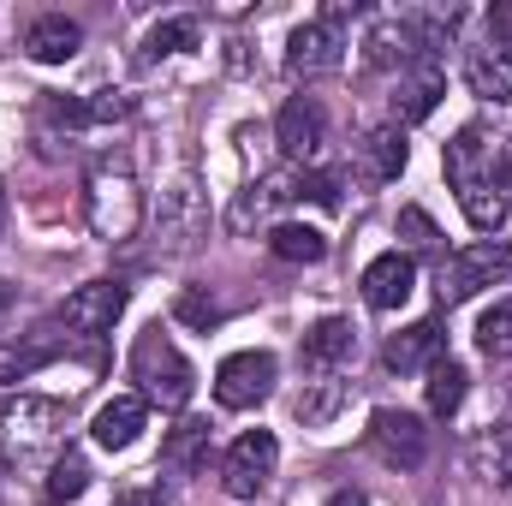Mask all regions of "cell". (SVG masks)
<instances>
[{
	"label": "cell",
	"mask_w": 512,
	"mask_h": 506,
	"mask_svg": "<svg viewBox=\"0 0 512 506\" xmlns=\"http://www.w3.org/2000/svg\"><path fill=\"white\" fill-rule=\"evenodd\" d=\"M84 489H90V459L78 447H60L54 453V471H48V501L66 506V501H78Z\"/></svg>",
	"instance_id": "29"
},
{
	"label": "cell",
	"mask_w": 512,
	"mask_h": 506,
	"mask_svg": "<svg viewBox=\"0 0 512 506\" xmlns=\"http://www.w3.org/2000/svg\"><path fill=\"white\" fill-rule=\"evenodd\" d=\"M161 465H167L173 477H203V471H209V423H203V417H185L179 429H167Z\"/></svg>",
	"instance_id": "22"
},
{
	"label": "cell",
	"mask_w": 512,
	"mask_h": 506,
	"mask_svg": "<svg viewBox=\"0 0 512 506\" xmlns=\"http://www.w3.org/2000/svg\"><path fill=\"white\" fill-rule=\"evenodd\" d=\"M441 167H447V185L459 197H471V191H507L512 149H507V137H495L489 126L471 120V126L453 131V143L441 149Z\"/></svg>",
	"instance_id": "3"
},
{
	"label": "cell",
	"mask_w": 512,
	"mask_h": 506,
	"mask_svg": "<svg viewBox=\"0 0 512 506\" xmlns=\"http://www.w3.org/2000/svg\"><path fill=\"white\" fill-rule=\"evenodd\" d=\"M78 48H84V24L66 18V12H42V18L24 30V54H30L36 66H66Z\"/></svg>",
	"instance_id": "18"
},
{
	"label": "cell",
	"mask_w": 512,
	"mask_h": 506,
	"mask_svg": "<svg viewBox=\"0 0 512 506\" xmlns=\"http://www.w3.org/2000/svg\"><path fill=\"white\" fill-rule=\"evenodd\" d=\"M60 435H66V405H60V399L18 393V399H6V405H0V453L30 459V453L60 447Z\"/></svg>",
	"instance_id": "5"
},
{
	"label": "cell",
	"mask_w": 512,
	"mask_h": 506,
	"mask_svg": "<svg viewBox=\"0 0 512 506\" xmlns=\"http://www.w3.org/2000/svg\"><path fill=\"white\" fill-rule=\"evenodd\" d=\"M417 286V262L405 251H382L370 268H364V304L370 310H399Z\"/></svg>",
	"instance_id": "19"
},
{
	"label": "cell",
	"mask_w": 512,
	"mask_h": 506,
	"mask_svg": "<svg viewBox=\"0 0 512 506\" xmlns=\"http://www.w3.org/2000/svg\"><path fill=\"white\" fill-rule=\"evenodd\" d=\"M465 84H471V96L507 108L512 102V36H495V42L471 48V60H465Z\"/></svg>",
	"instance_id": "16"
},
{
	"label": "cell",
	"mask_w": 512,
	"mask_h": 506,
	"mask_svg": "<svg viewBox=\"0 0 512 506\" xmlns=\"http://www.w3.org/2000/svg\"><path fill=\"white\" fill-rule=\"evenodd\" d=\"M12 304H18V292H12V286H0V316H6Z\"/></svg>",
	"instance_id": "36"
},
{
	"label": "cell",
	"mask_w": 512,
	"mask_h": 506,
	"mask_svg": "<svg viewBox=\"0 0 512 506\" xmlns=\"http://www.w3.org/2000/svg\"><path fill=\"white\" fill-rule=\"evenodd\" d=\"M143 423H149V405H143L137 393H114V399L96 411L90 435H96V447H108V453H126L131 441L143 435Z\"/></svg>",
	"instance_id": "20"
},
{
	"label": "cell",
	"mask_w": 512,
	"mask_h": 506,
	"mask_svg": "<svg viewBox=\"0 0 512 506\" xmlns=\"http://www.w3.org/2000/svg\"><path fill=\"white\" fill-rule=\"evenodd\" d=\"M465 459H471V471L483 477V483H512V429L507 423H495V429H483V435H471V447H465Z\"/></svg>",
	"instance_id": "23"
},
{
	"label": "cell",
	"mask_w": 512,
	"mask_h": 506,
	"mask_svg": "<svg viewBox=\"0 0 512 506\" xmlns=\"http://www.w3.org/2000/svg\"><path fill=\"white\" fill-rule=\"evenodd\" d=\"M304 197L322 203V209H334V203H340V179H334V173H304Z\"/></svg>",
	"instance_id": "33"
},
{
	"label": "cell",
	"mask_w": 512,
	"mask_h": 506,
	"mask_svg": "<svg viewBox=\"0 0 512 506\" xmlns=\"http://www.w3.org/2000/svg\"><path fill=\"white\" fill-rule=\"evenodd\" d=\"M477 346H483V358H512V298H501V304L483 310V322H477Z\"/></svg>",
	"instance_id": "30"
},
{
	"label": "cell",
	"mask_w": 512,
	"mask_h": 506,
	"mask_svg": "<svg viewBox=\"0 0 512 506\" xmlns=\"http://www.w3.org/2000/svg\"><path fill=\"white\" fill-rule=\"evenodd\" d=\"M340 54H346V36H340V18L328 12V18H310V24L292 30V42H286V72H292V78H322V72L340 66Z\"/></svg>",
	"instance_id": "11"
},
{
	"label": "cell",
	"mask_w": 512,
	"mask_h": 506,
	"mask_svg": "<svg viewBox=\"0 0 512 506\" xmlns=\"http://www.w3.org/2000/svg\"><path fill=\"white\" fill-rule=\"evenodd\" d=\"M274 143L286 161H316L322 143H328V114L316 108V96H292L280 114H274Z\"/></svg>",
	"instance_id": "13"
},
{
	"label": "cell",
	"mask_w": 512,
	"mask_h": 506,
	"mask_svg": "<svg viewBox=\"0 0 512 506\" xmlns=\"http://www.w3.org/2000/svg\"><path fill=\"white\" fill-rule=\"evenodd\" d=\"M131 381H137V399L143 405H161V411H185L191 393H197V376H191L185 352L161 328H143L137 334V346H131Z\"/></svg>",
	"instance_id": "2"
},
{
	"label": "cell",
	"mask_w": 512,
	"mask_h": 506,
	"mask_svg": "<svg viewBox=\"0 0 512 506\" xmlns=\"http://www.w3.org/2000/svg\"><path fill=\"white\" fill-rule=\"evenodd\" d=\"M126 298H131L126 280H90V286L66 292V304H60V322H66L72 334H84V340H102V334L120 322Z\"/></svg>",
	"instance_id": "10"
},
{
	"label": "cell",
	"mask_w": 512,
	"mask_h": 506,
	"mask_svg": "<svg viewBox=\"0 0 512 506\" xmlns=\"http://www.w3.org/2000/svg\"><path fill=\"white\" fill-rule=\"evenodd\" d=\"M399 233H405L417 251H441V227H435L423 209H399Z\"/></svg>",
	"instance_id": "32"
},
{
	"label": "cell",
	"mask_w": 512,
	"mask_h": 506,
	"mask_svg": "<svg viewBox=\"0 0 512 506\" xmlns=\"http://www.w3.org/2000/svg\"><path fill=\"white\" fill-rule=\"evenodd\" d=\"M328 506H370L358 489H340V495H328Z\"/></svg>",
	"instance_id": "35"
},
{
	"label": "cell",
	"mask_w": 512,
	"mask_h": 506,
	"mask_svg": "<svg viewBox=\"0 0 512 506\" xmlns=\"http://www.w3.org/2000/svg\"><path fill=\"white\" fill-rule=\"evenodd\" d=\"M209 239V203L191 173H173L155 197V245L161 256H191Z\"/></svg>",
	"instance_id": "4"
},
{
	"label": "cell",
	"mask_w": 512,
	"mask_h": 506,
	"mask_svg": "<svg viewBox=\"0 0 512 506\" xmlns=\"http://www.w3.org/2000/svg\"><path fill=\"white\" fill-rule=\"evenodd\" d=\"M274 376H280V364H274V352H233V358H221V370H215V399L227 405V411H256L268 393H274Z\"/></svg>",
	"instance_id": "8"
},
{
	"label": "cell",
	"mask_w": 512,
	"mask_h": 506,
	"mask_svg": "<svg viewBox=\"0 0 512 506\" xmlns=\"http://www.w3.org/2000/svg\"><path fill=\"white\" fill-rule=\"evenodd\" d=\"M203 42V24L197 18H161L149 36H143V60H167V54H191Z\"/></svg>",
	"instance_id": "28"
},
{
	"label": "cell",
	"mask_w": 512,
	"mask_h": 506,
	"mask_svg": "<svg viewBox=\"0 0 512 506\" xmlns=\"http://www.w3.org/2000/svg\"><path fill=\"white\" fill-rule=\"evenodd\" d=\"M382 358H387V370H399V376H429V364L447 358V334H441L435 316H423V322H411V328H399L387 340Z\"/></svg>",
	"instance_id": "15"
},
{
	"label": "cell",
	"mask_w": 512,
	"mask_h": 506,
	"mask_svg": "<svg viewBox=\"0 0 512 506\" xmlns=\"http://www.w3.org/2000/svg\"><path fill=\"white\" fill-rule=\"evenodd\" d=\"M298 197H304V167H274V173H262L256 185L239 191L227 227H233V233H251L256 221H268L274 209H286V203H298Z\"/></svg>",
	"instance_id": "12"
},
{
	"label": "cell",
	"mask_w": 512,
	"mask_h": 506,
	"mask_svg": "<svg viewBox=\"0 0 512 506\" xmlns=\"http://www.w3.org/2000/svg\"><path fill=\"white\" fill-rule=\"evenodd\" d=\"M268 251L280 256V262H322L328 256V233H316V227H304V221H274L268 227Z\"/></svg>",
	"instance_id": "25"
},
{
	"label": "cell",
	"mask_w": 512,
	"mask_h": 506,
	"mask_svg": "<svg viewBox=\"0 0 512 506\" xmlns=\"http://www.w3.org/2000/svg\"><path fill=\"white\" fill-rule=\"evenodd\" d=\"M0 221H6V191H0Z\"/></svg>",
	"instance_id": "37"
},
{
	"label": "cell",
	"mask_w": 512,
	"mask_h": 506,
	"mask_svg": "<svg viewBox=\"0 0 512 506\" xmlns=\"http://www.w3.org/2000/svg\"><path fill=\"white\" fill-rule=\"evenodd\" d=\"M54 358H66V340H60V334L6 340V346H0V387H12V381H30L36 370H48Z\"/></svg>",
	"instance_id": "21"
},
{
	"label": "cell",
	"mask_w": 512,
	"mask_h": 506,
	"mask_svg": "<svg viewBox=\"0 0 512 506\" xmlns=\"http://www.w3.org/2000/svg\"><path fill=\"white\" fill-rule=\"evenodd\" d=\"M364 161H370V179H376V185H393V179L405 173V161H411L405 131L399 126H376L370 137H364Z\"/></svg>",
	"instance_id": "26"
},
{
	"label": "cell",
	"mask_w": 512,
	"mask_h": 506,
	"mask_svg": "<svg viewBox=\"0 0 512 506\" xmlns=\"http://www.w3.org/2000/svg\"><path fill=\"white\" fill-rule=\"evenodd\" d=\"M441 96H447V66H441V60H417V66H405L399 84H393V126H417V120H429V114L441 108Z\"/></svg>",
	"instance_id": "14"
},
{
	"label": "cell",
	"mask_w": 512,
	"mask_h": 506,
	"mask_svg": "<svg viewBox=\"0 0 512 506\" xmlns=\"http://www.w3.org/2000/svg\"><path fill=\"white\" fill-rule=\"evenodd\" d=\"M84 221L102 245H126L131 233L143 227V191L131 179L126 161H96L84 179Z\"/></svg>",
	"instance_id": "1"
},
{
	"label": "cell",
	"mask_w": 512,
	"mask_h": 506,
	"mask_svg": "<svg viewBox=\"0 0 512 506\" xmlns=\"http://www.w3.org/2000/svg\"><path fill=\"white\" fill-rule=\"evenodd\" d=\"M370 441H376V453H382L393 471H423V465H429V429H423L417 411L382 405V411L370 417Z\"/></svg>",
	"instance_id": "9"
},
{
	"label": "cell",
	"mask_w": 512,
	"mask_h": 506,
	"mask_svg": "<svg viewBox=\"0 0 512 506\" xmlns=\"http://www.w3.org/2000/svg\"><path fill=\"white\" fill-rule=\"evenodd\" d=\"M501 280H512V245L507 239H477V245H465V251H453L441 262L435 292H441V304H465V298H477Z\"/></svg>",
	"instance_id": "6"
},
{
	"label": "cell",
	"mask_w": 512,
	"mask_h": 506,
	"mask_svg": "<svg viewBox=\"0 0 512 506\" xmlns=\"http://www.w3.org/2000/svg\"><path fill=\"white\" fill-rule=\"evenodd\" d=\"M114 506H167V495H161V489H149V483H137V489H120Z\"/></svg>",
	"instance_id": "34"
},
{
	"label": "cell",
	"mask_w": 512,
	"mask_h": 506,
	"mask_svg": "<svg viewBox=\"0 0 512 506\" xmlns=\"http://www.w3.org/2000/svg\"><path fill=\"white\" fill-rule=\"evenodd\" d=\"M352 352H358V328L346 316H322L316 328H304V346H298L304 370H316V376H334L340 364H352Z\"/></svg>",
	"instance_id": "17"
},
{
	"label": "cell",
	"mask_w": 512,
	"mask_h": 506,
	"mask_svg": "<svg viewBox=\"0 0 512 506\" xmlns=\"http://www.w3.org/2000/svg\"><path fill=\"white\" fill-rule=\"evenodd\" d=\"M173 316H179L185 328H197V334H209V328L221 322V304H215V298H209L203 286H185V292L173 298Z\"/></svg>",
	"instance_id": "31"
},
{
	"label": "cell",
	"mask_w": 512,
	"mask_h": 506,
	"mask_svg": "<svg viewBox=\"0 0 512 506\" xmlns=\"http://www.w3.org/2000/svg\"><path fill=\"white\" fill-rule=\"evenodd\" d=\"M465 364L459 358H441V364H429V381H423V393H429V417H453L459 405H465Z\"/></svg>",
	"instance_id": "27"
},
{
	"label": "cell",
	"mask_w": 512,
	"mask_h": 506,
	"mask_svg": "<svg viewBox=\"0 0 512 506\" xmlns=\"http://www.w3.org/2000/svg\"><path fill=\"white\" fill-rule=\"evenodd\" d=\"M352 399V387L346 381H334V376H316V381H304V393H298V423L304 429H328L334 417H340V405Z\"/></svg>",
	"instance_id": "24"
},
{
	"label": "cell",
	"mask_w": 512,
	"mask_h": 506,
	"mask_svg": "<svg viewBox=\"0 0 512 506\" xmlns=\"http://www.w3.org/2000/svg\"><path fill=\"white\" fill-rule=\"evenodd\" d=\"M274 465H280V441H274L268 429H245V435L221 453V489H227L233 501H256V495L268 489Z\"/></svg>",
	"instance_id": "7"
}]
</instances>
